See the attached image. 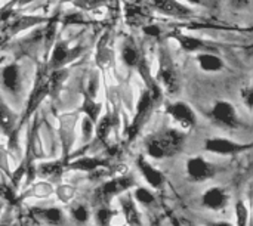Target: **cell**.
I'll return each mask as SVG.
<instances>
[{
  "mask_svg": "<svg viewBox=\"0 0 253 226\" xmlns=\"http://www.w3.org/2000/svg\"><path fill=\"white\" fill-rule=\"evenodd\" d=\"M136 166L141 172V175L144 176V179L148 182V185L154 189H160L165 184V176L160 170H157L150 161H147V158L144 155H139L136 160Z\"/></svg>",
  "mask_w": 253,
  "mask_h": 226,
  "instance_id": "30bf717a",
  "label": "cell"
},
{
  "mask_svg": "<svg viewBox=\"0 0 253 226\" xmlns=\"http://www.w3.org/2000/svg\"><path fill=\"white\" fill-rule=\"evenodd\" d=\"M0 210H1V206H0Z\"/></svg>",
  "mask_w": 253,
  "mask_h": 226,
  "instance_id": "7bdbcfd3",
  "label": "cell"
},
{
  "mask_svg": "<svg viewBox=\"0 0 253 226\" xmlns=\"http://www.w3.org/2000/svg\"><path fill=\"white\" fill-rule=\"evenodd\" d=\"M122 58L127 67H136L141 61V53L132 41H126L122 50Z\"/></svg>",
  "mask_w": 253,
  "mask_h": 226,
  "instance_id": "603a6c76",
  "label": "cell"
},
{
  "mask_svg": "<svg viewBox=\"0 0 253 226\" xmlns=\"http://www.w3.org/2000/svg\"><path fill=\"white\" fill-rule=\"evenodd\" d=\"M93 124H95V123H92L87 117L83 120V123H82V132H83V139H84V142L92 139L93 129H95V126H93Z\"/></svg>",
  "mask_w": 253,
  "mask_h": 226,
  "instance_id": "d6a6232c",
  "label": "cell"
},
{
  "mask_svg": "<svg viewBox=\"0 0 253 226\" xmlns=\"http://www.w3.org/2000/svg\"><path fill=\"white\" fill-rule=\"evenodd\" d=\"M74 50H70L67 43L64 41H58L55 46H53V50H52V56H50V67L58 70L61 65H64L67 61H70L73 58V53Z\"/></svg>",
  "mask_w": 253,
  "mask_h": 226,
  "instance_id": "ac0fdd59",
  "label": "cell"
},
{
  "mask_svg": "<svg viewBox=\"0 0 253 226\" xmlns=\"http://www.w3.org/2000/svg\"><path fill=\"white\" fill-rule=\"evenodd\" d=\"M252 148V144H239L230 139L224 138H209L205 141V150L213 154L221 155H234L245 151H249Z\"/></svg>",
  "mask_w": 253,
  "mask_h": 226,
  "instance_id": "52a82bcc",
  "label": "cell"
},
{
  "mask_svg": "<svg viewBox=\"0 0 253 226\" xmlns=\"http://www.w3.org/2000/svg\"><path fill=\"white\" fill-rule=\"evenodd\" d=\"M77 121V113L76 114H65L61 117V138H62V150H64V160L67 161L68 152L74 142V127Z\"/></svg>",
  "mask_w": 253,
  "mask_h": 226,
  "instance_id": "8fae6325",
  "label": "cell"
},
{
  "mask_svg": "<svg viewBox=\"0 0 253 226\" xmlns=\"http://www.w3.org/2000/svg\"><path fill=\"white\" fill-rule=\"evenodd\" d=\"M157 75L162 81V86L169 95H176L179 92V77H178L176 68L173 65V61L168 49L163 46L160 49V65H159Z\"/></svg>",
  "mask_w": 253,
  "mask_h": 226,
  "instance_id": "3957f363",
  "label": "cell"
},
{
  "mask_svg": "<svg viewBox=\"0 0 253 226\" xmlns=\"http://www.w3.org/2000/svg\"><path fill=\"white\" fill-rule=\"evenodd\" d=\"M249 1H251V0H231L233 6H234V7H237V9L248 7V6H249Z\"/></svg>",
  "mask_w": 253,
  "mask_h": 226,
  "instance_id": "74e56055",
  "label": "cell"
},
{
  "mask_svg": "<svg viewBox=\"0 0 253 226\" xmlns=\"http://www.w3.org/2000/svg\"><path fill=\"white\" fill-rule=\"evenodd\" d=\"M228 201H230V194L219 187L209 188L202 195V206L212 212H222L224 209H227Z\"/></svg>",
  "mask_w": 253,
  "mask_h": 226,
  "instance_id": "9c48e42d",
  "label": "cell"
},
{
  "mask_svg": "<svg viewBox=\"0 0 253 226\" xmlns=\"http://www.w3.org/2000/svg\"><path fill=\"white\" fill-rule=\"evenodd\" d=\"M151 1H153V6L165 15H170L176 18H187L193 13L190 7L181 4L178 0H151Z\"/></svg>",
  "mask_w": 253,
  "mask_h": 226,
  "instance_id": "4fadbf2b",
  "label": "cell"
},
{
  "mask_svg": "<svg viewBox=\"0 0 253 226\" xmlns=\"http://www.w3.org/2000/svg\"><path fill=\"white\" fill-rule=\"evenodd\" d=\"M99 3H101V0H77V1H74V4L82 9H93Z\"/></svg>",
  "mask_w": 253,
  "mask_h": 226,
  "instance_id": "836d02e7",
  "label": "cell"
},
{
  "mask_svg": "<svg viewBox=\"0 0 253 226\" xmlns=\"http://www.w3.org/2000/svg\"><path fill=\"white\" fill-rule=\"evenodd\" d=\"M67 169V161L65 160H58V161H47L42 163L36 167V173L42 176L43 179H59Z\"/></svg>",
  "mask_w": 253,
  "mask_h": 226,
  "instance_id": "2e32d148",
  "label": "cell"
},
{
  "mask_svg": "<svg viewBox=\"0 0 253 226\" xmlns=\"http://www.w3.org/2000/svg\"><path fill=\"white\" fill-rule=\"evenodd\" d=\"M187 1L194 3V4H200V3H203V0H187Z\"/></svg>",
  "mask_w": 253,
  "mask_h": 226,
  "instance_id": "ab89813d",
  "label": "cell"
},
{
  "mask_svg": "<svg viewBox=\"0 0 253 226\" xmlns=\"http://www.w3.org/2000/svg\"><path fill=\"white\" fill-rule=\"evenodd\" d=\"M107 166H108V161L104 158H98V157H82L71 163H67V169L77 170V172H86V173H92V172H95L98 169H104Z\"/></svg>",
  "mask_w": 253,
  "mask_h": 226,
  "instance_id": "5bb4252c",
  "label": "cell"
},
{
  "mask_svg": "<svg viewBox=\"0 0 253 226\" xmlns=\"http://www.w3.org/2000/svg\"><path fill=\"white\" fill-rule=\"evenodd\" d=\"M16 118H15V114L7 108V105H4L1 101H0V130L9 136L15 127H16Z\"/></svg>",
  "mask_w": 253,
  "mask_h": 226,
  "instance_id": "ffe728a7",
  "label": "cell"
},
{
  "mask_svg": "<svg viewBox=\"0 0 253 226\" xmlns=\"http://www.w3.org/2000/svg\"><path fill=\"white\" fill-rule=\"evenodd\" d=\"M133 198H135L139 204H142V206H151V204H154V203H156V197H154V194H153L150 189L144 188V187H138V188L135 189V192H133Z\"/></svg>",
  "mask_w": 253,
  "mask_h": 226,
  "instance_id": "83f0119b",
  "label": "cell"
},
{
  "mask_svg": "<svg viewBox=\"0 0 253 226\" xmlns=\"http://www.w3.org/2000/svg\"><path fill=\"white\" fill-rule=\"evenodd\" d=\"M178 43L181 44V47L187 52H197V50H205L208 49V44L205 41H202L197 37L193 36H187V34H176L175 36Z\"/></svg>",
  "mask_w": 253,
  "mask_h": 226,
  "instance_id": "44dd1931",
  "label": "cell"
},
{
  "mask_svg": "<svg viewBox=\"0 0 253 226\" xmlns=\"http://www.w3.org/2000/svg\"><path fill=\"white\" fill-rule=\"evenodd\" d=\"M166 113L182 127V129H193L196 127L197 124V117H196V113L193 111V108L182 102V101H178V102H173L170 105H168L166 108Z\"/></svg>",
  "mask_w": 253,
  "mask_h": 226,
  "instance_id": "ba28073f",
  "label": "cell"
},
{
  "mask_svg": "<svg viewBox=\"0 0 253 226\" xmlns=\"http://www.w3.org/2000/svg\"><path fill=\"white\" fill-rule=\"evenodd\" d=\"M70 215H71L73 221L77 222V224H80V225L89 222V219H90V212H89V209H87L86 206H83V204L73 206L71 210H70Z\"/></svg>",
  "mask_w": 253,
  "mask_h": 226,
  "instance_id": "4316f807",
  "label": "cell"
},
{
  "mask_svg": "<svg viewBox=\"0 0 253 226\" xmlns=\"http://www.w3.org/2000/svg\"><path fill=\"white\" fill-rule=\"evenodd\" d=\"M56 195L58 198L62 201V203H68L73 197H74V189L71 187H67V185H62L56 189Z\"/></svg>",
  "mask_w": 253,
  "mask_h": 226,
  "instance_id": "1f68e13d",
  "label": "cell"
},
{
  "mask_svg": "<svg viewBox=\"0 0 253 226\" xmlns=\"http://www.w3.org/2000/svg\"><path fill=\"white\" fill-rule=\"evenodd\" d=\"M96 123H98V124H96V127H95L93 130H95V133H96L98 141L104 142V141L108 138V135H110V132H111V129H113L114 120H113L111 114H105V115H104L99 121H96Z\"/></svg>",
  "mask_w": 253,
  "mask_h": 226,
  "instance_id": "cb8c5ba5",
  "label": "cell"
},
{
  "mask_svg": "<svg viewBox=\"0 0 253 226\" xmlns=\"http://www.w3.org/2000/svg\"><path fill=\"white\" fill-rule=\"evenodd\" d=\"M211 115L222 127H227V129L240 127V120H239L237 111H236L234 105L231 102H228V101L215 102V105L212 107Z\"/></svg>",
  "mask_w": 253,
  "mask_h": 226,
  "instance_id": "8992f818",
  "label": "cell"
},
{
  "mask_svg": "<svg viewBox=\"0 0 253 226\" xmlns=\"http://www.w3.org/2000/svg\"><path fill=\"white\" fill-rule=\"evenodd\" d=\"M133 187H135L133 176H130V175H119V176H114L110 181H107L102 185H99V188L95 191V200L99 204H102V206H108V203L114 197H117V195L129 191Z\"/></svg>",
  "mask_w": 253,
  "mask_h": 226,
  "instance_id": "7a4b0ae2",
  "label": "cell"
},
{
  "mask_svg": "<svg viewBox=\"0 0 253 226\" xmlns=\"http://www.w3.org/2000/svg\"><path fill=\"white\" fill-rule=\"evenodd\" d=\"M216 173H218L216 166L205 160L203 157H191L187 161V175L191 182H196V184L206 182L215 178Z\"/></svg>",
  "mask_w": 253,
  "mask_h": 226,
  "instance_id": "5b68a950",
  "label": "cell"
},
{
  "mask_svg": "<svg viewBox=\"0 0 253 226\" xmlns=\"http://www.w3.org/2000/svg\"><path fill=\"white\" fill-rule=\"evenodd\" d=\"M111 226H113V225H111ZM117 226H122V225H117Z\"/></svg>",
  "mask_w": 253,
  "mask_h": 226,
  "instance_id": "ee69618b",
  "label": "cell"
},
{
  "mask_svg": "<svg viewBox=\"0 0 253 226\" xmlns=\"http://www.w3.org/2000/svg\"><path fill=\"white\" fill-rule=\"evenodd\" d=\"M122 212L125 216V221L127 226H142V219L138 207L135 206V201L130 195L125 197L122 200Z\"/></svg>",
  "mask_w": 253,
  "mask_h": 226,
  "instance_id": "e0dca14e",
  "label": "cell"
},
{
  "mask_svg": "<svg viewBox=\"0 0 253 226\" xmlns=\"http://www.w3.org/2000/svg\"><path fill=\"white\" fill-rule=\"evenodd\" d=\"M234 212H236L237 226H249V210L243 201H237Z\"/></svg>",
  "mask_w": 253,
  "mask_h": 226,
  "instance_id": "f546056e",
  "label": "cell"
},
{
  "mask_svg": "<svg viewBox=\"0 0 253 226\" xmlns=\"http://www.w3.org/2000/svg\"><path fill=\"white\" fill-rule=\"evenodd\" d=\"M197 61L199 65L203 71H209V73H215V71H221L224 68V62L218 55L213 53H199L197 55Z\"/></svg>",
  "mask_w": 253,
  "mask_h": 226,
  "instance_id": "d6986e66",
  "label": "cell"
},
{
  "mask_svg": "<svg viewBox=\"0 0 253 226\" xmlns=\"http://www.w3.org/2000/svg\"><path fill=\"white\" fill-rule=\"evenodd\" d=\"M144 33L148 34V36H153V37H160L162 30H160V27H157V25H145V27H144Z\"/></svg>",
  "mask_w": 253,
  "mask_h": 226,
  "instance_id": "e575fe53",
  "label": "cell"
},
{
  "mask_svg": "<svg viewBox=\"0 0 253 226\" xmlns=\"http://www.w3.org/2000/svg\"><path fill=\"white\" fill-rule=\"evenodd\" d=\"M114 218V212L108 206H101L95 212V222L98 226H111Z\"/></svg>",
  "mask_w": 253,
  "mask_h": 226,
  "instance_id": "484cf974",
  "label": "cell"
},
{
  "mask_svg": "<svg viewBox=\"0 0 253 226\" xmlns=\"http://www.w3.org/2000/svg\"><path fill=\"white\" fill-rule=\"evenodd\" d=\"M153 102H154V98L151 96L150 90H145L141 95L139 101H138L135 117H133V120H132V123H130V126L127 129V139H129V142L133 141L138 136V133L141 132V129L144 127V124H145V121H147V118L150 115V111L153 108Z\"/></svg>",
  "mask_w": 253,
  "mask_h": 226,
  "instance_id": "277c9868",
  "label": "cell"
},
{
  "mask_svg": "<svg viewBox=\"0 0 253 226\" xmlns=\"http://www.w3.org/2000/svg\"><path fill=\"white\" fill-rule=\"evenodd\" d=\"M0 226H9L7 224H0Z\"/></svg>",
  "mask_w": 253,
  "mask_h": 226,
  "instance_id": "b9f144b4",
  "label": "cell"
},
{
  "mask_svg": "<svg viewBox=\"0 0 253 226\" xmlns=\"http://www.w3.org/2000/svg\"><path fill=\"white\" fill-rule=\"evenodd\" d=\"M185 144V135L176 129H166L150 136L145 142L147 154L156 160L170 158L179 154Z\"/></svg>",
  "mask_w": 253,
  "mask_h": 226,
  "instance_id": "6da1fadb",
  "label": "cell"
},
{
  "mask_svg": "<svg viewBox=\"0 0 253 226\" xmlns=\"http://www.w3.org/2000/svg\"><path fill=\"white\" fill-rule=\"evenodd\" d=\"M245 102H246L248 108H249V110H252V107H253V92H252V89H248V90H246V93H245Z\"/></svg>",
  "mask_w": 253,
  "mask_h": 226,
  "instance_id": "8d00e7d4",
  "label": "cell"
},
{
  "mask_svg": "<svg viewBox=\"0 0 253 226\" xmlns=\"http://www.w3.org/2000/svg\"><path fill=\"white\" fill-rule=\"evenodd\" d=\"M52 192H53V188H52L49 184H46V182H39V184L33 185L30 189H27L25 195H21V197L18 198V201L24 200L27 195H28V197H47V195H50Z\"/></svg>",
  "mask_w": 253,
  "mask_h": 226,
  "instance_id": "d4e9b609",
  "label": "cell"
},
{
  "mask_svg": "<svg viewBox=\"0 0 253 226\" xmlns=\"http://www.w3.org/2000/svg\"><path fill=\"white\" fill-rule=\"evenodd\" d=\"M44 19L43 18H34V16H21L15 21V24L12 25V31H19V30H24V28H30L36 24H40L43 22Z\"/></svg>",
  "mask_w": 253,
  "mask_h": 226,
  "instance_id": "f1b7e54d",
  "label": "cell"
},
{
  "mask_svg": "<svg viewBox=\"0 0 253 226\" xmlns=\"http://www.w3.org/2000/svg\"><path fill=\"white\" fill-rule=\"evenodd\" d=\"M82 24L83 22V18H82V15H68L67 18H65V24Z\"/></svg>",
  "mask_w": 253,
  "mask_h": 226,
  "instance_id": "d590c367",
  "label": "cell"
},
{
  "mask_svg": "<svg viewBox=\"0 0 253 226\" xmlns=\"http://www.w3.org/2000/svg\"><path fill=\"white\" fill-rule=\"evenodd\" d=\"M82 113H84L86 117L92 123H96L98 117H99V113H101V104L93 101L92 96L84 95V99H83V104H82Z\"/></svg>",
  "mask_w": 253,
  "mask_h": 226,
  "instance_id": "7402d4cb",
  "label": "cell"
},
{
  "mask_svg": "<svg viewBox=\"0 0 253 226\" xmlns=\"http://www.w3.org/2000/svg\"><path fill=\"white\" fill-rule=\"evenodd\" d=\"M126 18H127V22L132 24V25H139L145 21V13L141 7H130L127 9L126 12Z\"/></svg>",
  "mask_w": 253,
  "mask_h": 226,
  "instance_id": "4dcf8cb0",
  "label": "cell"
},
{
  "mask_svg": "<svg viewBox=\"0 0 253 226\" xmlns=\"http://www.w3.org/2000/svg\"><path fill=\"white\" fill-rule=\"evenodd\" d=\"M31 215L36 221L49 226H61L64 224V212L59 207H34Z\"/></svg>",
  "mask_w": 253,
  "mask_h": 226,
  "instance_id": "7c38bea8",
  "label": "cell"
},
{
  "mask_svg": "<svg viewBox=\"0 0 253 226\" xmlns=\"http://www.w3.org/2000/svg\"><path fill=\"white\" fill-rule=\"evenodd\" d=\"M15 1H18V3H21V4H25V3H30V1H33V0H15Z\"/></svg>",
  "mask_w": 253,
  "mask_h": 226,
  "instance_id": "60d3db41",
  "label": "cell"
},
{
  "mask_svg": "<svg viewBox=\"0 0 253 226\" xmlns=\"http://www.w3.org/2000/svg\"><path fill=\"white\" fill-rule=\"evenodd\" d=\"M208 226H234L233 224H230V222H211V224H208Z\"/></svg>",
  "mask_w": 253,
  "mask_h": 226,
  "instance_id": "f35d334b",
  "label": "cell"
},
{
  "mask_svg": "<svg viewBox=\"0 0 253 226\" xmlns=\"http://www.w3.org/2000/svg\"><path fill=\"white\" fill-rule=\"evenodd\" d=\"M1 81L4 89L16 95L21 89V83H19V67L18 64H7L3 71H1Z\"/></svg>",
  "mask_w": 253,
  "mask_h": 226,
  "instance_id": "9a60e30c",
  "label": "cell"
}]
</instances>
